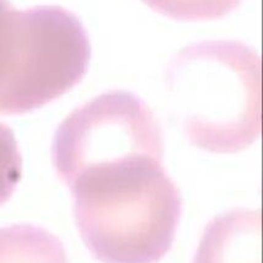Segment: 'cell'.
<instances>
[{"mask_svg":"<svg viewBox=\"0 0 263 263\" xmlns=\"http://www.w3.org/2000/svg\"><path fill=\"white\" fill-rule=\"evenodd\" d=\"M78 230L102 263H159L182 213L162 159L134 155L87 168L68 184Z\"/></svg>","mask_w":263,"mask_h":263,"instance_id":"cell-1","label":"cell"},{"mask_svg":"<svg viewBox=\"0 0 263 263\" xmlns=\"http://www.w3.org/2000/svg\"><path fill=\"white\" fill-rule=\"evenodd\" d=\"M166 87L191 144L229 154L261 136V57L237 41L184 47L166 70Z\"/></svg>","mask_w":263,"mask_h":263,"instance_id":"cell-2","label":"cell"},{"mask_svg":"<svg viewBox=\"0 0 263 263\" xmlns=\"http://www.w3.org/2000/svg\"><path fill=\"white\" fill-rule=\"evenodd\" d=\"M53 162L68 184L80 172L133 155L164 156V137L152 108L124 90L101 93L74 109L55 133Z\"/></svg>","mask_w":263,"mask_h":263,"instance_id":"cell-3","label":"cell"},{"mask_svg":"<svg viewBox=\"0 0 263 263\" xmlns=\"http://www.w3.org/2000/svg\"><path fill=\"white\" fill-rule=\"evenodd\" d=\"M193 263H262L261 211L218 215L206 225Z\"/></svg>","mask_w":263,"mask_h":263,"instance_id":"cell-4","label":"cell"},{"mask_svg":"<svg viewBox=\"0 0 263 263\" xmlns=\"http://www.w3.org/2000/svg\"><path fill=\"white\" fill-rule=\"evenodd\" d=\"M0 263H69L62 241L43 228H0Z\"/></svg>","mask_w":263,"mask_h":263,"instance_id":"cell-5","label":"cell"},{"mask_svg":"<svg viewBox=\"0 0 263 263\" xmlns=\"http://www.w3.org/2000/svg\"><path fill=\"white\" fill-rule=\"evenodd\" d=\"M150 9L177 21H209L225 17L242 0H143Z\"/></svg>","mask_w":263,"mask_h":263,"instance_id":"cell-6","label":"cell"},{"mask_svg":"<svg viewBox=\"0 0 263 263\" xmlns=\"http://www.w3.org/2000/svg\"><path fill=\"white\" fill-rule=\"evenodd\" d=\"M21 177V156L12 132L0 124V205L9 200Z\"/></svg>","mask_w":263,"mask_h":263,"instance_id":"cell-7","label":"cell"}]
</instances>
